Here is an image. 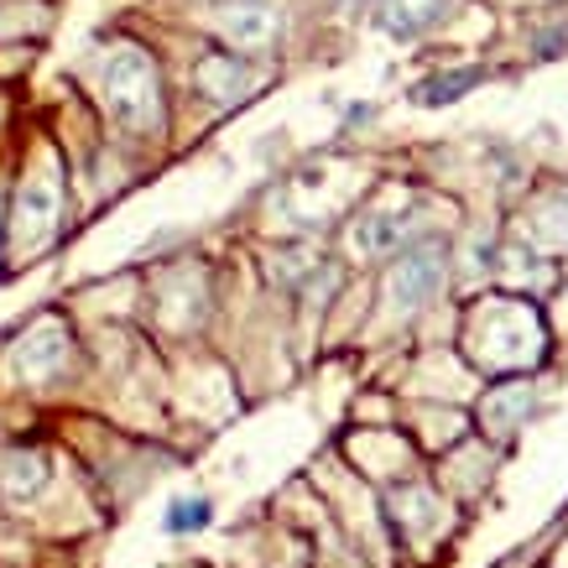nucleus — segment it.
Here are the masks:
<instances>
[{"label": "nucleus", "instance_id": "f257e3e1", "mask_svg": "<svg viewBox=\"0 0 568 568\" xmlns=\"http://www.w3.org/2000/svg\"><path fill=\"white\" fill-rule=\"evenodd\" d=\"M100 94H104V110H110L125 131H136V136L162 131V73H156V63L141 48L125 42V48H115L104 58Z\"/></svg>", "mask_w": 568, "mask_h": 568}, {"label": "nucleus", "instance_id": "f03ea898", "mask_svg": "<svg viewBox=\"0 0 568 568\" xmlns=\"http://www.w3.org/2000/svg\"><path fill=\"white\" fill-rule=\"evenodd\" d=\"M438 282H444V245H417V251L396 261L392 303L396 308H417V303H428L438 293Z\"/></svg>", "mask_w": 568, "mask_h": 568}, {"label": "nucleus", "instance_id": "7ed1b4c3", "mask_svg": "<svg viewBox=\"0 0 568 568\" xmlns=\"http://www.w3.org/2000/svg\"><path fill=\"white\" fill-rule=\"evenodd\" d=\"M214 27H220L235 48H266L282 21H276V11L266 6V0H230V6H220Z\"/></svg>", "mask_w": 568, "mask_h": 568}, {"label": "nucleus", "instance_id": "20e7f679", "mask_svg": "<svg viewBox=\"0 0 568 568\" xmlns=\"http://www.w3.org/2000/svg\"><path fill=\"white\" fill-rule=\"evenodd\" d=\"M199 89L214 104H235L251 94V69H245L241 58H230V52H209L204 63H199Z\"/></svg>", "mask_w": 568, "mask_h": 568}, {"label": "nucleus", "instance_id": "39448f33", "mask_svg": "<svg viewBox=\"0 0 568 568\" xmlns=\"http://www.w3.org/2000/svg\"><path fill=\"white\" fill-rule=\"evenodd\" d=\"M448 0H381V32L386 37H423L438 27Z\"/></svg>", "mask_w": 568, "mask_h": 568}, {"label": "nucleus", "instance_id": "423d86ee", "mask_svg": "<svg viewBox=\"0 0 568 568\" xmlns=\"http://www.w3.org/2000/svg\"><path fill=\"white\" fill-rule=\"evenodd\" d=\"M52 220H58V189H52V178H37V183H27V189H21L17 235L27 245H37L52 230Z\"/></svg>", "mask_w": 568, "mask_h": 568}, {"label": "nucleus", "instance_id": "0eeeda50", "mask_svg": "<svg viewBox=\"0 0 568 568\" xmlns=\"http://www.w3.org/2000/svg\"><path fill=\"white\" fill-rule=\"evenodd\" d=\"M475 84H480V69L433 73V79H423V84H417V104H454V100H465Z\"/></svg>", "mask_w": 568, "mask_h": 568}, {"label": "nucleus", "instance_id": "6e6552de", "mask_svg": "<svg viewBox=\"0 0 568 568\" xmlns=\"http://www.w3.org/2000/svg\"><path fill=\"white\" fill-rule=\"evenodd\" d=\"M407 230V220H392V214H376V220H365L361 230V251H386L396 245V235Z\"/></svg>", "mask_w": 568, "mask_h": 568}, {"label": "nucleus", "instance_id": "1a4fd4ad", "mask_svg": "<svg viewBox=\"0 0 568 568\" xmlns=\"http://www.w3.org/2000/svg\"><path fill=\"white\" fill-rule=\"evenodd\" d=\"M209 527V500H178L168 511V532H199Z\"/></svg>", "mask_w": 568, "mask_h": 568}, {"label": "nucleus", "instance_id": "9d476101", "mask_svg": "<svg viewBox=\"0 0 568 568\" xmlns=\"http://www.w3.org/2000/svg\"><path fill=\"white\" fill-rule=\"evenodd\" d=\"M542 224H548L552 235H564V241H568V199H558V204L542 214Z\"/></svg>", "mask_w": 568, "mask_h": 568}, {"label": "nucleus", "instance_id": "9b49d317", "mask_svg": "<svg viewBox=\"0 0 568 568\" xmlns=\"http://www.w3.org/2000/svg\"><path fill=\"white\" fill-rule=\"evenodd\" d=\"M0 32H11V21H6V11H0Z\"/></svg>", "mask_w": 568, "mask_h": 568}]
</instances>
